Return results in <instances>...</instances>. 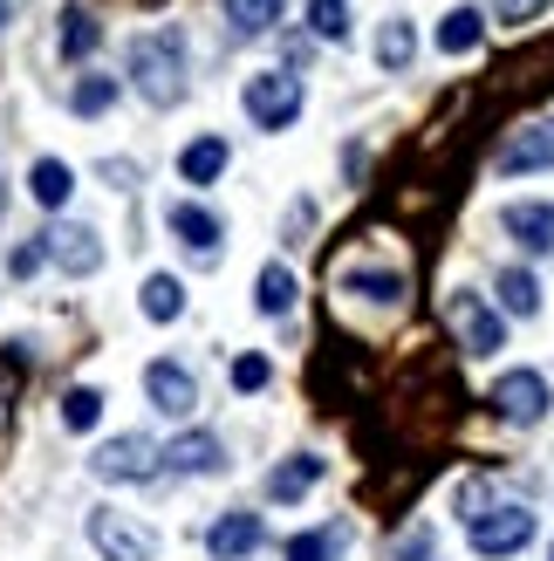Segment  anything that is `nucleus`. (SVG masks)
<instances>
[{
    "mask_svg": "<svg viewBox=\"0 0 554 561\" xmlns=\"http://www.w3.org/2000/svg\"><path fill=\"white\" fill-rule=\"evenodd\" d=\"M124 76H130V90L145 96L151 110H172L185 96V35H178V27H151V35H137L130 55H124Z\"/></svg>",
    "mask_w": 554,
    "mask_h": 561,
    "instance_id": "1",
    "label": "nucleus"
},
{
    "mask_svg": "<svg viewBox=\"0 0 554 561\" xmlns=\"http://www.w3.org/2000/svg\"><path fill=\"white\" fill-rule=\"evenodd\" d=\"M240 103H246V117H254L261 130H288V124L301 117V76H288V69H261V76L240 90Z\"/></svg>",
    "mask_w": 554,
    "mask_h": 561,
    "instance_id": "2",
    "label": "nucleus"
},
{
    "mask_svg": "<svg viewBox=\"0 0 554 561\" xmlns=\"http://www.w3.org/2000/svg\"><path fill=\"white\" fill-rule=\"evenodd\" d=\"M90 541H96L103 561H151V554H158V535H151V527L130 520V514H117V507H96V514H90Z\"/></svg>",
    "mask_w": 554,
    "mask_h": 561,
    "instance_id": "3",
    "label": "nucleus"
},
{
    "mask_svg": "<svg viewBox=\"0 0 554 561\" xmlns=\"http://www.w3.org/2000/svg\"><path fill=\"white\" fill-rule=\"evenodd\" d=\"M528 541H534V514H528V507H486V514L473 520V554H486V561L520 554Z\"/></svg>",
    "mask_w": 554,
    "mask_h": 561,
    "instance_id": "4",
    "label": "nucleus"
},
{
    "mask_svg": "<svg viewBox=\"0 0 554 561\" xmlns=\"http://www.w3.org/2000/svg\"><path fill=\"white\" fill-rule=\"evenodd\" d=\"M493 411L507 417V425H541L547 417V377L541 370H507L500 383H493Z\"/></svg>",
    "mask_w": 554,
    "mask_h": 561,
    "instance_id": "5",
    "label": "nucleus"
},
{
    "mask_svg": "<svg viewBox=\"0 0 554 561\" xmlns=\"http://www.w3.org/2000/svg\"><path fill=\"white\" fill-rule=\"evenodd\" d=\"M446 316H452V329H459V350H465V356H493V350L507 343L500 316H493V308H486L480 295H465V288L446 301Z\"/></svg>",
    "mask_w": 554,
    "mask_h": 561,
    "instance_id": "6",
    "label": "nucleus"
},
{
    "mask_svg": "<svg viewBox=\"0 0 554 561\" xmlns=\"http://www.w3.org/2000/svg\"><path fill=\"white\" fill-rule=\"evenodd\" d=\"M42 247H48V261H62L69 274H96L103 267V240L82 227V219H55L42 233Z\"/></svg>",
    "mask_w": 554,
    "mask_h": 561,
    "instance_id": "7",
    "label": "nucleus"
},
{
    "mask_svg": "<svg viewBox=\"0 0 554 561\" xmlns=\"http://www.w3.org/2000/svg\"><path fill=\"white\" fill-rule=\"evenodd\" d=\"M90 472H96V480H151V472H158V453H151V438L124 432V438H109L103 453L90 459Z\"/></svg>",
    "mask_w": 554,
    "mask_h": 561,
    "instance_id": "8",
    "label": "nucleus"
},
{
    "mask_svg": "<svg viewBox=\"0 0 554 561\" xmlns=\"http://www.w3.org/2000/svg\"><path fill=\"white\" fill-rule=\"evenodd\" d=\"M145 398H151V411H164V417H192V404H199V383H192L185 363H151V370H145Z\"/></svg>",
    "mask_w": 554,
    "mask_h": 561,
    "instance_id": "9",
    "label": "nucleus"
},
{
    "mask_svg": "<svg viewBox=\"0 0 554 561\" xmlns=\"http://www.w3.org/2000/svg\"><path fill=\"white\" fill-rule=\"evenodd\" d=\"M547 164H554V117L520 124L500 145V172H547Z\"/></svg>",
    "mask_w": 554,
    "mask_h": 561,
    "instance_id": "10",
    "label": "nucleus"
},
{
    "mask_svg": "<svg viewBox=\"0 0 554 561\" xmlns=\"http://www.w3.org/2000/svg\"><path fill=\"white\" fill-rule=\"evenodd\" d=\"M206 548H212V561H246V554L261 548V514H246V507L219 514L212 535H206Z\"/></svg>",
    "mask_w": 554,
    "mask_h": 561,
    "instance_id": "11",
    "label": "nucleus"
},
{
    "mask_svg": "<svg viewBox=\"0 0 554 561\" xmlns=\"http://www.w3.org/2000/svg\"><path fill=\"white\" fill-rule=\"evenodd\" d=\"M164 219H172V233H178V247H192V254H199V261H219V219H212L206 206H192V199H178V206L164 213Z\"/></svg>",
    "mask_w": 554,
    "mask_h": 561,
    "instance_id": "12",
    "label": "nucleus"
},
{
    "mask_svg": "<svg viewBox=\"0 0 554 561\" xmlns=\"http://www.w3.org/2000/svg\"><path fill=\"white\" fill-rule=\"evenodd\" d=\"M164 466L172 472H219L227 466V445H219L212 432H185V438L164 445Z\"/></svg>",
    "mask_w": 554,
    "mask_h": 561,
    "instance_id": "13",
    "label": "nucleus"
},
{
    "mask_svg": "<svg viewBox=\"0 0 554 561\" xmlns=\"http://www.w3.org/2000/svg\"><path fill=\"white\" fill-rule=\"evenodd\" d=\"M500 227L528 247V254H554V206H507Z\"/></svg>",
    "mask_w": 554,
    "mask_h": 561,
    "instance_id": "14",
    "label": "nucleus"
},
{
    "mask_svg": "<svg viewBox=\"0 0 554 561\" xmlns=\"http://www.w3.org/2000/svg\"><path fill=\"white\" fill-rule=\"evenodd\" d=\"M219 172H227V137H192L178 151V179L185 185H212Z\"/></svg>",
    "mask_w": 554,
    "mask_h": 561,
    "instance_id": "15",
    "label": "nucleus"
},
{
    "mask_svg": "<svg viewBox=\"0 0 554 561\" xmlns=\"http://www.w3.org/2000/svg\"><path fill=\"white\" fill-rule=\"evenodd\" d=\"M343 295H363V301H404V274H391V267H343Z\"/></svg>",
    "mask_w": 554,
    "mask_h": 561,
    "instance_id": "16",
    "label": "nucleus"
},
{
    "mask_svg": "<svg viewBox=\"0 0 554 561\" xmlns=\"http://www.w3.org/2000/svg\"><path fill=\"white\" fill-rule=\"evenodd\" d=\"M27 192H35V199L55 213V206H69V192H76V172H69L62 158H42L35 172H27Z\"/></svg>",
    "mask_w": 554,
    "mask_h": 561,
    "instance_id": "17",
    "label": "nucleus"
},
{
    "mask_svg": "<svg viewBox=\"0 0 554 561\" xmlns=\"http://www.w3.org/2000/svg\"><path fill=\"white\" fill-rule=\"evenodd\" d=\"M315 480H322V459L301 453V459H288V466H274V472H267V500H301Z\"/></svg>",
    "mask_w": 554,
    "mask_h": 561,
    "instance_id": "18",
    "label": "nucleus"
},
{
    "mask_svg": "<svg viewBox=\"0 0 554 561\" xmlns=\"http://www.w3.org/2000/svg\"><path fill=\"white\" fill-rule=\"evenodd\" d=\"M480 35H486L480 8H452L446 21H438V48H446V55H473V48H480Z\"/></svg>",
    "mask_w": 554,
    "mask_h": 561,
    "instance_id": "19",
    "label": "nucleus"
},
{
    "mask_svg": "<svg viewBox=\"0 0 554 561\" xmlns=\"http://www.w3.org/2000/svg\"><path fill=\"white\" fill-rule=\"evenodd\" d=\"M295 267H281V261H274V267H261V280H254V301H261V316H288V308H295Z\"/></svg>",
    "mask_w": 554,
    "mask_h": 561,
    "instance_id": "20",
    "label": "nucleus"
},
{
    "mask_svg": "<svg viewBox=\"0 0 554 561\" xmlns=\"http://www.w3.org/2000/svg\"><path fill=\"white\" fill-rule=\"evenodd\" d=\"M411 55H418V35H411V21H383V35H377V62L383 69H411Z\"/></svg>",
    "mask_w": 554,
    "mask_h": 561,
    "instance_id": "21",
    "label": "nucleus"
},
{
    "mask_svg": "<svg viewBox=\"0 0 554 561\" xmlns=\"http://www.w3.org/2000/svg\"><path fill=\"white\" fill-rule=\"evenodd\" d=\"M145 316H151V322H178V316H185V288H178L172 274H151V280H145Z\"/></svg>",
    "mask_w": 554,
    "mask_h": 561,
    "instance_id": "22",
    "label": "nucleus"
},
{
    "mask_svg": "<svg viewBox=\"0 0 554 561\" xmlns=\"http://www.w3.org/2000/svg\"><path fill=\"white\" fill-rule=\"evenodd\" d=\"M500 308H507V316H534V308H541V280L528 267H507L500 274Z\"/></svg>",
    "mask_w": 554,
    "mask_h": 561,
    "instance_id": "23",
    "label": "nucleus"
},
{
    "mask_svg": "<svg viewBox=\"0 0 554 561\" xmlns=\"http://www.w3.org/2000/svg\"><path fill=\"white\" fill-rule=\"evenodd\" d=\"M227 21H233V35H267L281 21V0H227Z\"/></svg>",
    "mask_w": 554,
    "mask_h": 561,
    "instance_id": "24",
    "label": "nucleus"
},
{
    "mask_svg": "<svg viewBox=\"0 0 554 561\" xmlns=\"http://www.w3.org/2000/svg\"><path fill=\"white\" fill-rule=\"evenodd\" d=\"M96 417H103V390H90V383L62 390V425H69V432H90Z\"/></svg>",
    "mask_w": 554,
    "mask_h": 561,
    "instance_id": "25",
    "label": "nucleus"
},
{
    "mask_svg": "<svg viewBox=\"0 0 554 561\" xmlns=\"http://www.w3.org/2000/svg\"><path fill=\"white\" fill-rule=\"evenodd\" d=\"M96 42H103V27H96L90 14H82V8H69V14H62V55L76 62V55H90Z\"/></svg>",
    "mask_w": 554,
    "mask_h": 561,
    "instance_id": "26",
    "label": "nucleus"
},
{
    "mask_svg": "<svg viewBox=\"0 0 554 561\" xmlns=\"http://www.w3.org/2000/svg\"><path fill=\"white\" fill-rule=\"evenodd\" d=\"M336 548H343V527H315V535L288 541V561H336Z\"/></svg>",
    "mask_w": 554,
    "mask_h": 561,
    "instance_id": "27",
    "label": "nucleus"
},
{
    "mask_svg": "<svg viewBox=\"0 0 554 561\" xmlns=\"http://www.w3.org/2000/svg\"><path fill=\"white\" fill-rule=\"evenodd\" d=\"M309 21L322 42H343L349 35V0H309Z\"/></svg>",
    "mask_w": 554,
    "mask_h": 561,
    "instance_id": "28",
    "label": "nucleus"
},
{
    "mask_svg": "<svg viewBox=\"0 0 554 561\" xmlns=\"http://www.w3.org/2000/svg\"><path fill=\"white\" fill-rule=\"evenodd\" d=\"M109 103H117V82H109V76H90V82H76V110H82V117H103Z\"/></svg>",
    "mask_w": 554,
    "mask_h": 561,
    "instance_id": "29",
    "label": "nucleus"
},
{
    "mask_svg": "<svg viewBox=\"0 0 554 561\" xmlns=\"http://www.w3.org/2000/svg\"><path fill=\"white\" fill-rule=\"evenodd\" d=\"M267 377H274L267 356H240V363H233V390H267Z\"/></svg>",
    "mask_w": 554,
    "mask_h": 561,
    "instance_id": "30",
    "label": "nucleus"
},
{
    "mask_svg": "<svg viewBox=\"0 0 554 561\" xmlns=\"http://www.w3.org/2000/svg\"><path fill=\"white\" fill-rule=\"evenodd\" d=\"M42 261H48V247H42V240H21V247H14V254H8V267H14V280H27V274H35Z\"/></svg>",
    "mask_w": 554,
    "mask_h": 561,
    "instance_id": "31",
    "label": "nucleus"
},
{
    "mask_svg": "<svg viewBox=\"0 0 554 561\" xmlns=\"http://www.w3.org/2000/svg\"><path fill=\"white\" fill-rule=\"evenodd\" d=\"M547 0H500V21H534Z\"/></svg>",
    "mask_w": 554,
    "mask_h": 561,
    "instance_id": "32",
    "label": "nucleus"
},
{
    "mask_svg": "<svg viewBox=\"0 0 554 561\" xmlns=\"http://www.w3.org/2000/svg\"><path fill=\"white\" fill-rule=\"evenodd\" d=\"M397 561H431V535H411V541L397 548Z\"/></svg>",
    "mask_w": 554,
    "mask_h": 561,
    "instance_id": "33",
    "label": "nucleus"
},
{
    "mask_svg": "<svg viewBox=\"0 0 554 561\" xmlns=\"http://www.w3.org/2000/svg\"><path fill=\"white\" fill-rule=\"evenodd\" d=\"M0 27H8V0H0Z\"/></svg>",
    "mask_w": 554,
    "mask_h": 561,
    "instance_id": "34",
    "label": "nucleus"
}]
</instances>
